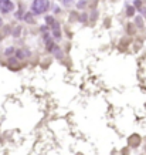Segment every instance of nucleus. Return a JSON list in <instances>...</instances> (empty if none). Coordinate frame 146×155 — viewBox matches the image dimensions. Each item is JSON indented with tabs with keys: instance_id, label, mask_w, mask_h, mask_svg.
Here are the masks:
<instances>
[{
	"instance_id": "nucleus-1",
	"label": "nucleus",
	"mask_w": 146,
	"mask_h": 155,
	"mask_svg": "<svg viewBox=\"0 0 146 155\" xmlns=\"http://www.w3.org/2000/svg\"><path fill=\"white\" fill-rule=\"evenodd\" d=\"M48 7H50L48 0H34L31 4V10L36 14H43L48 10Z\"/></svg>"
},
{
	"instance_id": "nucleus-2",
	"label": "nucleus",
	"mask_w": 146,
	"mask_h": 155,
	"mask_svg": "<svg viewBox=\"0 0 146 155\" xmlns=\"http://www.w3.org/2000/svg\"><path fill=\"white\" fill-rule=\"evenodd\" d=\"M13 9H14V4L12 0H0V12L1 13H10V12H13Z\"/></svg>"
},
{
	"instance_id": "nucleus-3",
	"label": "nucleus",
	"mask_w": 146,
	"mask_h": 155,
	"mask_svg": "<svg viewBox=\"0 0 146 155\" xmlns=\"http://www.w3.org/2000/svg\"><path fill=\"white\" fill-rule=\"evenodd\" d=\"M132 13H135L134 9H132V7H129V10H128V14H129V16H132Z\"/></svg>"
},
{
	"instance_id": "nucleus-4",
	"label": "nucleus",
	"mask_w": 146,
	"mask_h": 155,
	"mask_svg": "<svg viewBox=\"0 0 146 155\" xmlns=\"http://www.w3.org/2000/svg\"><path fill=\"white\" fill-rule=\"evenodd\" d=\"M64 3H65L67 6H70V4H71V0H64Z\"/></svg>"
}]
</instances>
